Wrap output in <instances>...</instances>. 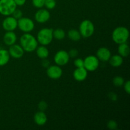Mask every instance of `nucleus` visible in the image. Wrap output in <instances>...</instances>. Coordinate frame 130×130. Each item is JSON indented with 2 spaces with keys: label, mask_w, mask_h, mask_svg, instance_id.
Instances as JSON below:
<instances>
[{
  "label": "nucleus",
  "mask_w": 130,
  "mask_h": 130,
  "mask_svg": "<svg viewBox=\"0 0 130 130\" xmlns=\"http://www.w3.org/2000/svg\"><path fill=\"white\" fill-rule=\"evenodd\" d=\"M79 31L83 38H90L95 32L94 24L90 20H83L79 27Z\"/></svg>",
  "instance_id": "obj_4"
},
{
  "label": "nucleus",
  "mask_w": 130,
  "mask_h": 130,
  "mask_svg": "<svg viewBox=\"0 0 130 130\" xmlns=\"http://www.w3.org/2000/svg\"><path fill=\"white\" fill-rule=\"evenodd\" d=\"M67 36L72 41H79L81 38L79 31L76 29H71L67 32Z\"/></svg>",
  "instance_id": "obj_21"
},
{
  "label": "nucleus",
  "mask_w": 130,
  "mask_h": 130,
  "mask_svg": "<svg viewBox=\"0 0 130 130\" xmlns=\"http://www.w3.org/2000/svg\"><path fill=\"white\" fill-rule=\"evenodd\" d=\"M48 118L44 111L39 110L34 116V121L38 126H44L46 123Z\"/></svg>",
  "instance_id": "obj_16"
},
{
  "label": "nucleus",
  "mask_w": 130,
  "mask_h": 130,
  "mask_svg": "<svg viewBox=\"0 0 130 130\" xmlns=\"http://www.w3.org/2000/svg\"><path fill=\"white\" fill-rule=\"evenodd\" d=\"M20 45L24 52H33L38 46L36 38L29 33H25L20 38Z\"/></svg>",
  "instance_id": "obj_1"
},
{
  "label": "nucleus",
  "mask_w": 130,
  "mask_h": 130,
  "mask_svg": "<svg viewBox=\"0 0 130 130\" xmlns=\"http://www.w3.org/2000/svg\"><path fill=\"white\" fill-rule=\"evenodd\" d=\"M48 107V104H47L45 101H44V100H42V101L39 102V104H38V109H39V110H41V111L44 112L47 109Z\"/></svg>",
  "instance_id": "obj_29"
},
{
  "label": "nucleus",
  "mask_w": 130,
  "mask_h": 130,
  "mask_svg": "<svg viewBox=\"0 0 130 130\" xmlns=\"http://www.w3.org/2000/svg\"><path fill=\"white\" fill-rule=\"evenodd\" d=\"M16 34L13 31H6L3 36V42L6 45L11 46L15 44L17 41Z\"/></svg>",
  "instance_id": "obj_15"
},
{
  "label": "nucleus",
  "mask_w": 130,
  "mask_h": 130,
  "mask_svg": "<svg viewBox=\"0 0 130 130\" xmlns=\"http://www.w3.org/2000/svg\"><path fill=\"white\" fill-rule=\"evenodd\" d=\"M129 37L128 29L124 26H119L115 28L112 33V39L116 44L126 43Z\"/></svg>",
  "instance_id": "obj_2"
},
{
  "label": "nucleus",
  "mask_w": 130,
  "mask_h": 130,
  "mask_svg": "<svg viewBox=\"0 0 130 130\" xmlns=\"http://www.w3.org/2000/svg\"><path fill=\"white\" fill-rule=\"evenodd\" d=\"M109 62L112 67H119L123 63V57L119 55V54L114 55L110 57Z\"/></svg>",
  "instance_id": "obj_17"
},
{
  "label": "nucleus",
  "mask_w": 130,
  "mask_h": 130,
  "mask_svg": "<svg viewBox=\"0 0 130 130\" xmlns=\"http://www.w3.org/2000/svg\"><path fill=\"white\" fill-rule=\"evenodd\" d=\"M109 97L112 101H117L118 100V95L114 92H110L109 93Z\"/></svg>",
  "instance_id": "obj_32"
},
{
  "label": "nucleus",
  "mask_w": 130,
  "mask_h": 130,
  "mask_svg": "<svg viewBox=\"0 0 130 130\" xmlns=\"http://www.w3.org/2000/svg\"><path fill=\"white\" fill-rule=\"evenodd\" d=\"M3 28L6 31H14L17 28V20L11 16H6L2 23Z\"/></svg>",
  "instance_id": "obj_10"
},
{
  "label": "nucleus",
  "mask_w": 130,
  "mask_h": 130,
  "mask_svg": "<svg viewBox=\"0 0 130 130\" xmlns=\"http://www.w3.org/2000/svg\"><path fill=\"white\" fill-rule=\"evenodd\" d=\"M66 32L61 28H57L53 30V36L57 40H62L66 37Z\"/></svg>",
  "instance_id": "obj_22"
},
{
  "label": "nucleus",
  "mask_w": 130,
  "mask_h": 130,
  "mask_svg": "<svg viewBox=\"0 0 130 130\" xmlns=\"http://www.w3.org/2000/svg\"><path fill=\"white\" fill-rule=\"evenodd\" d=\"M57 5L55 0H45L44 6L47 10H53Z\"/></svg>",
  "instance_id": "obj_24"
},
{
  "label": "nucleus",
  "mask_w": 130,
  "mask_h": 130,
  "mask_svg": "<svg viewBox=\"0 0 130 130\" xmlns=\"http://www.w3.org/2000/svg\"><path fill=\"white\" fill-rule=\"evenodd\" d=\"M45 0H32V3L37 8H42L44 6Z\"/></svg>",
  "instance_id": "obj_25"
},
{
  "label": "nucleus",
  "mask_w": 130,
  "mask_h": 130,
  "mask_svg": "<svg viewBox=\"0 0 130 130\" xmlns=\"http://www.w3.org/2000/svg\"><path fill=\"white\" fill-rule=\"evenodd\" d=\"M74 64L76 68H79V67H84V59L81 58H78L75 59L74 61Z\"/></svg>",
  "instance_id": "obj_28"
},
{
  "label": "nucleus",
  "mask_w": 130,
  "mask_h": 130,
  "mask_svg": "<svg viewBox=\"0 0 130 130\" xmlns=\"http://www.w3.org/2000/svg\"><path fill=\"white\" fill-rule=\"evenodd\" d=\"M123 86H124V91L127 93L128 94L130 93V81H127L126 82H124V85H123Z\"/></svg>",
  "instance_id": "obj_31"
},
{
  "label": "nucleus",
  "mask_w": 130,
  "mask_h": 130,
  "mask_svg": "<svg viewBox=\"0 0 130 130\" xmlns=\"http://www.w3.org/2000/svg\"><path fill=\"white\" fill-rule=\"evenodd\" d=\"M17 6H22L25 5L26 0H14Z\"/></svg>",
  "instance_id": "obj_33"
},
{
  "label": "nucleus",
  "mask_w": 130,
  "mask_h": 130,
  "mask_svg": "<svg viewBox=\"0 0 130 130\" xmlns=\"http://www.w3.org/2000/svg\"><path fill=\"white\" fill-rule=\"evenodd\" d=\"M88 71L85 67L76 68L73 72V77L76 81L81 82L87 78Z\"/></svg>",
  "instance_id": "obj_14"
},
{
  "label": "nucleus",
  "mask_w": 130,
  "mask_h": 130,
  "mask_svg": "<svg viewBox=\"0 0 130 130\" xmlns=\"http://www.w3.org/2000/svg\"><path fill=\"white\" fill-rule=\"evenodd\" d=\"M63 74V71L60 66L57 65L49 66L46 69V74L52 79H58Z\"/></svg>",
  "instance_id": "obj_9"
},
{
  "label": "nucleus",
  "mask_w": 130,
  "mask_h": 130,
  "mask_svg": "<svg viewBox=\"0 0 130 130\" xmlns=\"http://www.w3.org/2000/svg\"><path fill=\"white\" fill-rule=\"evenodd\" d=\"M11 15H12V17H13L15 19H16L17 20H19V19H20V18L23 17V13L20 10L16 8L14 10V11L13 12V13L11 14Z\"/></svg>",
  "instance_id": "obj_27"
},
{
  "label": "nucleus",
  "mask_w": 130,
  "mask_h": 130,
  "mask_svg": "<svg viewBox=\"0 0 130 130\" xmlns=\"http://www.w3.org/2000/svg\"><path fill=\"white\" fill-rule=\"evenodd\" d=\"M41 64L43 67H48L50 66V62L46 59V58H44V59H42V62Z\"/></svg>",
  "instance_id": "obj_34"
},
{
  "label": "nucleus",
  "mask_w": 130,
  "mask_h": 130,
  "mask_svg": "<svg viewBox=\"0 0 130 130\" xmlns=\"http://www.w3.org/2000/svg\"><path fill=\"white\" fill-rule=\"evenodd\" d=\"M78 50L76 48H72L68 52L70 58H76L78 55Z\"/></svg>",
  "instance_id": "obj_30"
},
{
  "label": "nucleus",
  "mask_w": 130,
  "mask_h": 130,
  "mask_svg": "<svg viewBox=\"0 0 130 130\" xmlns=\"http://www.w3.org/2000/svg\"><path fill=\"white\" fill-rule=\"evenodd\" d=\"M100 61L95 55H88L84 59V67L90 72L96 71L99 67Z\"/></svg>",
  "instance_id": "obj_7"
},
{
  "label": "nucleus",
  "mask_w": 130,
  "mask_h": 130,
  "mask_svg": "<svg viewBox=\"0 0 130 130\" xmlns=\"http://www.w3.org/2000/svg\"><path fill=\"white\" fill-rule=\"evenodd\" d=\"M0 79H1V76H0Z\"/></svg>",
  "instance_id": "obj_35"
},
{
  "label": "nucleus",
  "mask_w": 130,
  "mask_h": 130,
  "mask_svg": "<svg viewBox=\"0 0 130 130\" xmlns=\"http://www.w3.org/2000/svg\"><path fill=\"white\" fill-rule=\"evenodd\" d=\"M17 5L14 0H0V14L4 16L11 15Z\"/></svg>",
  "instance_id": "obj_5"
},
{
  "label": "nucleus",
  "mask_w": 130,
  "mask_h": 130,
  "mask_svg": "<svg viewBox=\"0 0 130 130\" xmlns=\"http://www.w3.org/2000/svg\"><path fill=\"white\" fill-rule=\"evenodd\" d=\"M35 27L34 21L28 17H21L17 20V27L24 33H29L32 31Z\"/></svg>",
  "instance_id": "obj_6"
},
{
  "label": "nucleus",
  "mask_w": 130,
  "mask_h": 130,
  "mask_svg": "<svg viewBox=\"0 0 130 130\" xmlns=\"http://www.w3.org/2000/svg\"><path fill=\"white\" fill-rule=\"evenodd\" d=\"M8 52L10 57H13V58H20L24 55V50L21 46L15 43L10 46Z\"/></svg>",
  "instance_id": "obj_13"
},
{
  "label": "nucleus",
  "mask_w": 130,
  "mask_h": 130,
  "mask_svg": "<svg viewBox=\"0 0 130 130\" xmlns=\"http://www.w3.org/2000/svg\"><path fill=\"white\" fill-rule=\"evenodd\" d=\"M107 126L108 129L111 130H115L118 128V124L117 122L114 120H109L107 123Z\"/></svg>",
  "instance_id": "obj_26"
},
{
  "label": "nucleus",
  "mask_w": 130,
  "mask_h": 130,
  "mask_svg": "<svg viewBox=\"0 0 130 130\" xmlns=\"http://www.w3.org/2000/svg\"><path fill=\"white\" fill-rule=\"evenodd\" d=\"M34 18L37 22L39 24H44L50 19V13L47 9L40 8L36 12Z\"/></svg>",
  "instance_id": "obj_11"
},
{
  "label": "nucleus",
  "mask_w": 130,
  "mask_h": 130,
  "mask_svg": "<svg viewBox=\"0 0 130 130\" xmlns=\"http://www.w3.org/2000/svg\"><path fill=\"white\" fill-rule=\"evenodd\" d=\"M54 62L56 65L59 66H66L69 62L70 57L68 52L65 50H59L54 56Z\"/></svg>",
  "instance_id": "obj_8"
},
{
  "label": "nucleus",
  "mask_w": 130,
  "mask_h": 130,
  "mask_svg": "<svg viewBox=\"0 0 130 130\" xmlns=\"http://www.w3.org/2000/svg\"><path fill=\"white\" fill-rule=\"evenodd\" d=\"M118 52L122 57H127L129 55L130 48L126 43L119 44L118 48Z\"/></svg>",
  "instance_id": "obj_19"
},
{
  "label": "nucleus",
  "mask_w": 130,
  "mask_h": 130,
  "mask_svg": "<svg viewBox=\"0 0 130 130\" xmlns=\"http://www.w3.org/2000/svg\"><path fill=\"white\" fill-rule=\"evenodd\" d=\"M53 29L52 28L47 27L40 29L36 37L38 44L43 46H47L50 44L53 39Z\"/></svg>",
  "instance_id": "obj_3"
},
{
  "label": "nucleus",
  "mask_w": 130,
  "mask_h": 130,
  "mask_svg": "<svg viewBox=\"0 0 130 130\" xmlns=\"http://www.w3.org/2000/svg\"><path fill=\"white\" fill-rule=\"evenodd\" d=\"M36 52L37 56L41 59L47 58L49 56V50L46 46L41 45L38 46L36 49Z\"/></svg>",
  "instance_id": "obj_18"
},
{
  "label": "nucleus",
  "mask_w": 130,
  "mask_h": 130,
  "mask_svg": "<svg viewBox=\"0 0 130 130\" xmlns=\"http://www.w3.org/2000/svg\"><path fill=\"white\" fill-rule=\"evenodd\" d=\"M96 55L99 61L102 62H109L110 57L112 56L111 52L109 48L106 47H100L96 51Z\"/></svg>",
  "instance_id": "obj_12"
},
{
  "label": "nucleus",
  "mask_w": 130,
  "mask_h": 130,
  "mask_svg": "<svg viewBox=\"0 0 130 130\" xmlns=\"http://www.w3.org/2000/svg\"><path fill=\"white\" fill-rule=\"evenodd\" d=\"M10 55L8 50L5 49H0V66H6L10 61Z\"/></svg>",
  "instance_id": "obj_20"
},
{
  "label": "nucleus",
  "mask_w": 130,
  "mask_h": 130,
  "mask_svg": "<svg viewBox=\"0 0 130 130\" xmlns=\"http://www.w3.org/2000/svg\"><path fill=\"white\" fill-rule=\"evenodd\" d=\"M124 79L121 76H116L113 78L112 79V83L113 85L115 86H117V87H121V86H123V85H124Z\"/></svg>",
  "instance_id": "obj_23"
}]
</instances>
